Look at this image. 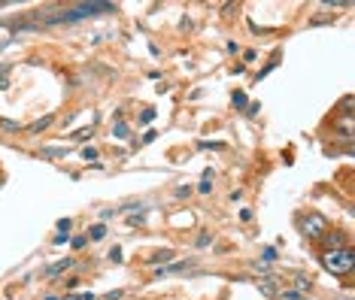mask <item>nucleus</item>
I'll use <instances>...</instances> for the list:
<instances>
[{"instance_id": "obj_1", "label": "nucleus", "mask_w": 355, "mask_h": 300, "mask_svg": "<svg viewBox=\"0 0 355 300\" xmlns=\"http://www.w3.org/2000/svg\"><path fill=\"white\" fill-rule=\"evenodd\" d=\"M101 12H116V3H107V0H85V3L76 6H55L52 15L43 24H76L85 19H94Z\"/></svg>"}, {"instance_id": "obj_2", "label": "nucleus", "mask_w": 355, "mask_h": 300, "mask_svg": "<svg viewBox=\"0 0 355 300\" xmlns=\"http://www.w3.org/2000/svg\"><path fill=\"white\" fill-rule=\"evenodd\" d=\"M322 267L334 276H352L355 273V249L346 246V249H322L319 255Z\"/></svg>"}, {"instance_id": "obj_3", "label": "nucleus", "mask_w": 355, "mask_h": 300, "mask_svg": "<svg viewBox=\"0 0 355 300\" xmlns=\"http://www.w3.org/2000/svg\"><path fill=\"white\" fill-rule=\"evenodd\" d=\"M297 228H301V233L306 240L319 242L322 237H325V231H331V224H328V218L322 213H306V215L297 218Z\"/></svg>"}, {"instance_id": "obj_4", "label": "nucleus", "mask_w": 355, "mask_h": 300, "mask_svg": "<svg viewBox=\"0 0 355 300\" xmlns=\"http://www.w3.org/2000/svg\"><path fill=\"white\" fill-rule=\"evenodd\" d=\"M319 242H322V249H346L349 246V237L334 228V231H325V237H322Z\"/></svg>"}, {"instance_id": "obj_5", "label": "nucleus", "mask_w": 355, "mask_h": 300, "mask_svg": "<svg viewBox=\"0 0 355 300\" xmlns=\"http://www.w3.org/2000/svg\"><path fill=\"white\" fill-rule=\"evenodd\" d=\"M73 264H76L73 258H61V261L49 264V267H46V279H58L61 273H67V270H70V267H73Z\"/></svg>"}, {"instance_id": "obj_6", "label": "nucleus", "mask_w": 355, "mask_h": 300, "mask_svg": "<svg viewBox=\"0 0 355 300\" xmlns=\"http://www.w3.org/2000/svg\"><path fill=\"white\" fill-rule=\"evenodd\" d=\"M173 261V249H161V252H152L146 258V264H171Z\"/></svg>"}, {"instance_id": "obj_7", "label": "nucleus", "mask_w": 355, "mask_h": 300, "mask_svg": "<svg viewBox=\"0 0 355 300\" xmlns=\"http://www.w3.org/2000/svg\"><path fill=\"white\" fill-rule=\"evenodd\" d=\"M52 121H55V116H43V118H37V121H34V125H28V127H25V131H28V134H43V131H46V127H49V125H52Z\"/></svg>"}, {"instance_id": "obj_8", "label": "nucleus", "mask_w": 355, "mask_h": 300, "mask_svg": "<svg viewBox=\"0 0 355 300\" xmlns=\"http://www.w3.org/2000/svg\"><path fill=\"white\" fill-rule=\"evenodd\" d=\"M112 136H116V140H128V136H131V127H128L125 121H112Z\"/></svg>"}, {"instance_id": "obj_9", "label": "nucleus", "mask_w": 355, "mask_h": 300, "mask_svg": "<svg viewBox=\"0 0 355 300\" xmlns=\"http://www.w3.org/2000/svg\"><path fill=\"white\" fill-rule=\"evenodd\" d=\"M103 237H107V224H94V228H88V240L92 242H98Z\"/></svg>"}, {"instance_id": "obj_10", "label": "nucleus", "mask_w": 355, "mask_h": 300, "mask_svg": "<svg viewBox=\"0 0 355 300\" xmlns=\"http://www.w3.org/2000/svg\"><path fill=\"white\" fill-rule=\"evenodd\" d=\"M337 116H352V97L346 94L340 103H337Z\"/></svg>"}, {"instance_id": "obj_11", "label": "nucleus", "mask_w": 355, "mask_h": 300, "mask_svg": "<svg viewBox=\"0 0 355 300\" xmlns=\"http://www.w3.org/2000/svg\"><path fill=\"white\" fill-rule=\"evenodd\" d=\"M0 127H3V131H10V134H19V131H25V127H21L19 121H12V118H0Z\"/></svg>"}, {"instance_id": "obj_12", "label": "nucleus", "mask_w": 355, "mask_h": 300, "mask_svg": "<svg viewBox=\"0 0 355 300\" xmlns=\"http://www.w3.org/2000/svg\"><path fill=\"white\" fill-rule=\"evenodd\" d=\"M258 288H261V294H264V297H277V294H279L277 285H270V279H268V282H258Z\"/></svg>"}, {"instance_id": "obj_13", "label": "nucleus", "mask_w": 355, "mask_h": 300, "mask_svg": "<svg viewBox=\"0 0 355 300\" xmlns=\"http://www.w3.org/2000/svg\"><path fill=\"white\" fill-rule=\"evenodd\" d=\"M295 285L301 291H306V288H313V279L310 276H295Z\"/></svg>"}, {"instance_id": "obj_14", "label": "nucleus", "mask_w": 355, "mask_h": 300, "mask_svg": "<svg viewBox=\"0 0 355 300\" xmlns=\"http://www.w3.org/2000/svg\"><path fill=\"white\" fill-rule=\"evenodd\" d=\"M277 297H282V300H304V297H301V291H279Z\"/></svg>"}, {"instance_id": "obj_15", "label": "nucleus", "mask_w": 355, "mask_h": 300, "mask_svg": "<svg viewBox=\"0 0 355 300\" xmlns=\"http://www.w3.org/2000/svg\"><path fill=\"white\" fill-rule=\"evenodd\" d=\"M231 103H234V107H246V94H243V91H234Z\"/></svg>"}, {"instance_id": "obj_16", "label": "nucleus", "mask_w": 355, "mask_h": 300, "mask_svg": "<svg viewBox=\"0 0 355 300\" xmlns=\"http://www.w3.org/2000/svg\"><path fill=\"white\" fill-rule=\"evenodd\" d=\"M261 258H264V261H277V249H273V246L261 249Z\"/></svg>"}, {"instance_id": "obj_17", "label": "nucleus", "mask_w": 355, "mask_h": 300, "mask_svg": "<svg viewBox=\"0 0 355 300\" xmlns=\"http://www.w3.org/2000/svg\"><path fill=\"white\" fill-rule=\"evenodd\" d=\"M58 155H67V149H43V158H58Z\"/></svg>"}, {"instance_id": "obj_18", "label": "nucleus", "mask_w": 355, "mask_h": 300, "mask_svg": "<svg viewBox=\"0 0 355 300\" xmlns=\"http://www.w3.org/2000/svg\"><path fill=\"white\" fill-rule=\"evenodd\" d=\"M110 261H112V264H122V249H119V246L110 249Z\"/></svg>"}, {"instance_id": "obj_19", "label": "nucleus", "mask_w": 355, "mask_h": 300, "mask_svg": "<svg viewBox=\"0 0 355 300\" xmlns=\"http://www.w3.org/2000/svg\"><path fill=\"white\" fill-rule=\"evenodd\" d=\"M70 228H73V222H70V218H61V222H58V231L61 233H70Z\"/></svg>"}, {"instance_id": "obj_20", "label": "nucleus", "mask_w": 355, "mask_h": 300, "mask_svg": "<svg viewBox=\"0 0 355 300\" xmlns=\"http://www.w3.org/2000/svg\"><path fill=\"white\" fill-rule=\"evenodd\" d=\"M92 134H94V127H83V131H76V140L83 143V140H88V136H92Z\"/></svg>"}, {"instance_id": "obj_21", "label": "nucleus", "mask_w": 355, "mask_h": 300, "mask_svg": "<svg viewBox=\"0 0 355 300\" xmlns=\"http://www.w3.org/2000/svg\"><path fill=\"white\" fill-rule=\"evenodd\" d=\"M83 158L85 161H94V158H98V149H94V145H92V149H83Z\"/></svg>"}, {"instance_id": "obj_22", "label": "nucleus", "mask_w": 355, "mask_h": 300, "mask_svg": "<svg viewBox=\"0 0 355 300\" xmlns=\"http://www.w3.org/2000/svg\"><path fill=\"white\" fill-rule=\"evenodd\" d=\"M191 194V185H180V188H176V197H189Z\"/></svg>"}, {"instance_id": "obj_23", "label": "nucleus", "mask_w": 355, "mask_h": 300, "mask_svg": "<svg viewBox=\"0 0 355 300\" xmlns=\"http://www.w3.org/2000/svg\"><path fill=\"white\" fill-rule=\"evenodd\" d=\"M209 242H213V237H209V233H200V237H198V246H200V249L209 246Z\"/></svg>"}, {"instance_id": "obj_24", "label": "nucleus", "mask_w": 355, "mask_h": 300, "mask_svg": "<svg viewBox=\"0 0 355 300\" xmlns=\"http://www.w3.org/2000/svg\"><path fill=\"white\" fill-rule=\"evenodd\" d=\"M198 191H200V194H209V191H213V185H209V179L200 182V185H198Z\"/></svg>"}, {"instance_id": "obj_25", "label": "nucleus", "mask_w": 355, "mask_h": 300, "mask_svg": "<svg viewBox=\"0 0 355 300\" xmlns=\"http://www.w3.org/2000/svg\"><path fill=\"white\" fill-rule=\"evenodd\" d=\"M85 242L88 237H73V249H85Z\"/></svg>"}, {"instance_id": "obj_26", "label": "nucleus", "mask_w": 355, "mask_h": 300, "mask_svg": "<svg viewBox=\"0 0 355 300\" xmlns=\"http://www.w3.org/2000/svg\"><path fill=\"white\" fill-rule=\"evenodd\" d=\"M152 118H155V109H146V112L140 116V121H152Z\"/></svg>"}, {"instance_id": "obj_27", "label": "nucleus", "mask_w": 355, "mask_h": 300, "mask_svg": "<svg viewBox=\"0 0 355 300\" xmlns=\"http://www.w3.org/2000/svg\"><path fill=\"white\" fill-rule=\"evenodd\" d=\"M103 300H122V291H110V294L103 297Z\"/></svg>"}, {"instance_id": "obj_28", "label": "nucleus", "mask_w": 355, "mask_h": 300, "mask_svg": "<svg viewBox=\"0 0 355 300\" xmlns=\"http://www.w3.org/2000/svg\"><path fill=\"white\" fill-rule=\"evenodd\" d=\"M43 300H58V297H43Z\"/></svg>"}, {"instance_id": "obj_29", "label": "nucleus", "mask_w": 355, "mask_h": 300, "mask_svg": "<svg viewBox=\"0 0 355 300\" xmlns=\"http://www.w3.org/2000/svg\"><path fill=\"white\" fill-rule=\"evenodd\" d=\"M0 185H3V182H0Z\"/></svg>"}]
</instances>
